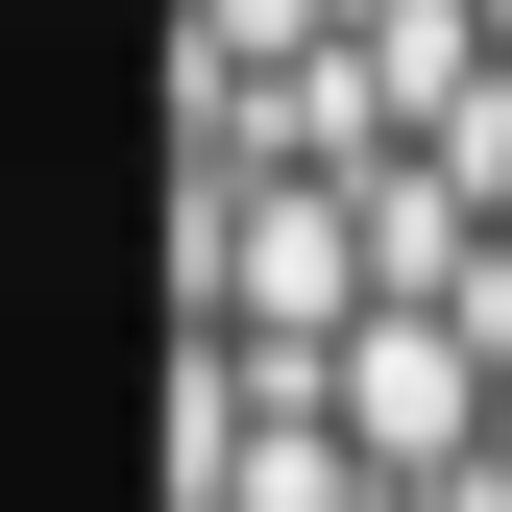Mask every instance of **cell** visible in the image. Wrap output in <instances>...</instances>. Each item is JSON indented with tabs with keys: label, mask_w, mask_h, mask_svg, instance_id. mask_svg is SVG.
Segmentation results:
<instances>
[{
	"label": "cell",
	"mask_w": 512,
	"mask_h": 512,
	"mask_svg": "<svg viewBox=\"0 0 512 512\" xmlns=\"http://www.w3.org/2000/svg\"><path fill=\"white\" fill-rule=\"evenodd\" d=\"M317 391H342V439H366L391 488H464V464H488V415H512V342H488V317H415V293H391L342 366H317Z\"/></svg>",
	"instance_id": "obj_1"
},
{
	"label": "cell",
	"mask_w": 512,
	"mask_h": 512,
	"mask_svg": "<svg viewBox=\"0 0 512 512\" xmlns=\"http://www.w3.org/2000/svg\"><path fill=\"white\" fill-rule=\"evenodd\" d=\"M415 512H512V415H488V464H464V488H415Z\"/></svg>",
	"instance_id": "obj_2"
},
{
	"label": "cell",
	"mask_w": 512,
	"mask_h": 512,
	"mask_svg": "<svg viewBox=\"0 0 512 512\" xmlns=\"http://www.w3.org/2000/svg\"><path fill=\"white\" fill-rule=\"evenodd\" d=\"M488 49H512V0H488Z\"/></svg>",
	"instance_id": "obj_3"
},
{
	"label": "cell",
	"mask_w": 512,
	"mask_h": 512,
	"mask_svg": "<svg viewBox=\"0 0 512 512\" xmlns=\"http://www.w3.org/2000/svg\"><path fill=\"white\" fill-rule=\"evenodd\" d=\"M488 220H512V196H488Z\"/></svg>",
	"instance_id": "obj_4"
}]
</instances>
